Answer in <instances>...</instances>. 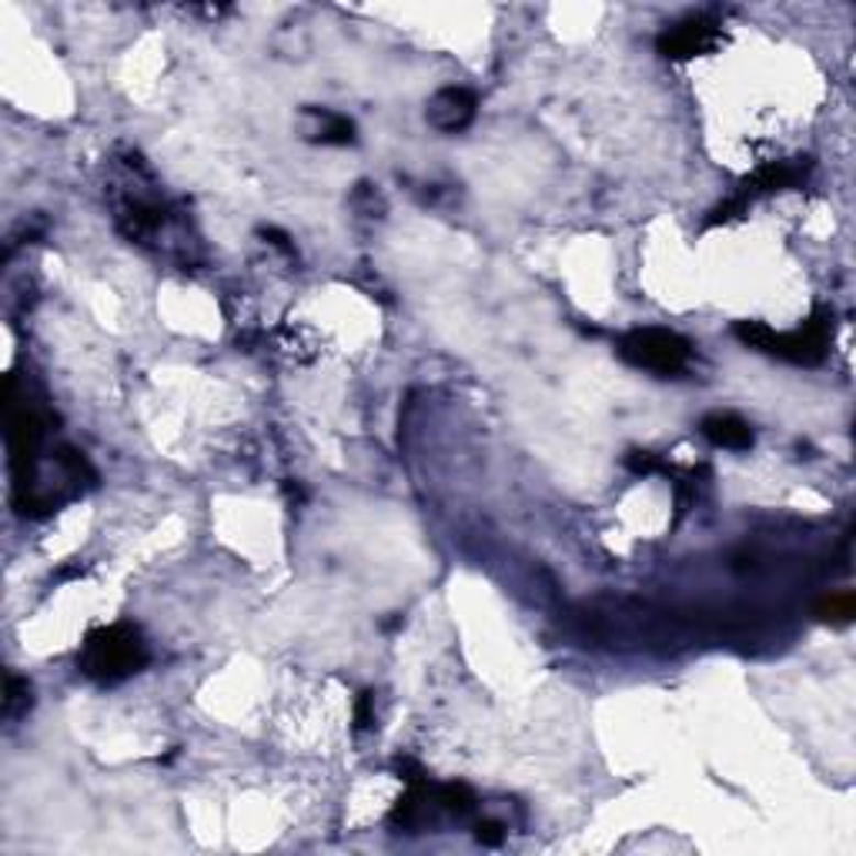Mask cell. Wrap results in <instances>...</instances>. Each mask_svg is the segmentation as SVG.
<instances>
[{
    "label": "cell",
    "instance_id": "cell-3",
    "mask_svg": "<svg viewBox=\"0 0 856 856\" xmlns=\"http://www.w3.org/2000/svg\"><path fill=\"white\" fill-rule=\"evenodd\" d=\"M619 359L633 369L652 372L659 378L679 375L690 362V341L669 328H636L619 338Z\"/></svg>",
    "mask_w": 856,
    "mask_h": 856
},
{
    "label": "cell",
    "instance_id": "cell-7",
    "mask_svg": "<svg viewBox=\"0 0 856 856\" xmlns=\"http://www.w3.org/2000/svg\"><path fill=\"white\" fill-rule=\"evenodd\" d=\"M305 134L315 144H334V147L355 144V124L349 118L334 114V111H325V108L305 111Z\"/></svg>",
    "mask_w": 856,
    "mask_h": 856
},
{
    "label": "cell",
    "instance_id": "cell-1",
    "mask_svg": "<svg viewBox=\"0 0 856 856\" xmlns=\"http://www.w3.org/2000/svg\"><path fill=\"white\" fill-rule=\"evenodd\" d=\"M733 334L753 352L773 355V359H783V362H793V365H820L830 352V341H833V311L820 308L797 331H773L762 321H736Z\"/></svg>",
    "mask_w": 856,
    "mask_h": 856
},
{
    "label": "cell",
    "instance_id": "cell-15",
    "mask_svg": "<svg viewBox=\"0 0 856 856\" xmlns=\"http://www.w3.org/2000/svg\"><path fill=\"white\" fill-rule=\"evenodd\" d=\"M372 703H375V696H372V693H362V700H359V710H355V726H359V729H369V726L375 723Z\"/></svg>",
    "mask_w": 856,
    "mask_h": 856
},
{
    "label": "cell",
    "instance_id": "cell-4",
    "mask_svg": "<svg viewBox=\"0 0 856 856\" xmlns=\"http://www.w3.org/2000/svg\"><path fill=\"white\" fill-rule=\"evenodd\" d=\"M720 41H723V31L710 18H690V21H679L669 31H662L656 41V51L666 61H693V57L710 54Z\"/></svg>",
    "mask_w": 856,
    "mask_h": 856
},
{
    "label": "cell",
    "instance_id": "cell-8",
    "mask_svg": "<svg viewBox=\"0 0 856 856\" xmlns=\"http://www.w3.org/2000/svg\"><path fill=\"white\" fill-rule=\"evenodd\" d=\"M703 436L716 446V449H729V452H746L753 449V428L729 411L710 415L703 418Z\"/></svg>",
    "mask_w": 856,
    "mask_h": 856
},
{
    "label": "cell",
    "instance_id": "cell-11",
    "mask_svg": "<svg viewBox=\"0 0 856 856\" xmlns=\"http://www.w3.org/2000/svg\"><path fill=\"white\" fill-rule=\"evenodd\" d=\"M31 710V687L28 679L8 672V690H4V716L14 720V716H24Z\"/></svg>",
    "mask_w": 856,
    "mask_h": 856
},
{
    "label": "cell",
    "instance_id": "cell-6",
    "mask_svg": "<svg viewBox=\"0 0 856 856\" xmlns=\"http://www.w3.org/2000/svg\"><path fill=\"white\" fill-rule=\"evenodd\" d=\"M475 108H479V101L469 88H442L432 101H428L425 118L442 134H459L475 121Z\"/></svg>",
    "mask_w": 856,
    "mask_h": 856
},
{
    "label": "cell",
    "instance_id": "cell-12",
    "mask_svg": "<svg viewBox=\"0 0 856 856\" xmlns=\"http://www.w3.org/2000/svg\"><path fill=\"white\" fill-rule=\"evenodd\" d=\"M749 211V201L746 198H729V201H723V205H716L713 211H710V218H706V228H716V224H729V221H736V218H743Z\"/></svg>",
    "mask_w": 856,
    "mask_h": 856
},
{
    "label": "cell",
    "instance_id": "cell-2",
    "mask_svg": "<svg viewBox=\"0 0 856 856\" xmlns=\"http://www.w3.org/2000/svg\"><path fill=\"white\" fill-rule=\"evenodd\" d=\"M77 666L84 676H91L98 682H121L147 666V649L141 643V633L114 623L105 629H95L84 639L77 652Z\"/></svg>",
    "mask_w": 856,
    "mask_h": 856
},
{
    "label": "cell",
    "instance_id": "cell-9",
    "mask_svg": "<svg viewBox=\"0 0 856 856\" xmlns=\"http://www.w3.org/2000/svg\"><path fill=\"white\" fill-rule=\"evenodd\" d=\"M436 800H439V806H442L446 813H452V816H469V813L475 810V793H472L465 783H446V787H439V790H436Z\"/></svg>",
    "mask_w": 856,
    "mask_h": 856
},
{
    "label": "cell",
    "instance_id": "cell-13",
    "mask_svg": "<svg viewBox=\"0 0 856 856\" xmlns=\"http://www.w3.org/2000/svg\"><path fill=\"white\" fill-rule=\"evenodd\" d=\"M475 839H479L482 846H502L505 830H502V823H495V820H479V823H475Z\"/></svg>",
    "mask_w": 856,
    "mask_h": 856
},
{
    "label": "cell",
    "instance_id": "cell-5",
    "mask_svg": "<svg viewBox=\"0 0 856 856\" xmlns=\"http://www.w3.org/2000/svg\"><path fill=\"white\" fill-rule=\"evenodd\" d=\"M813 161L810 157H793V161H780V164H762L756 175H749L739 185V198L753 201L759 195H777V191H790L800 188L810 175Z\"/></svg>",
    "mask_w": 856,
    "mask_h": 856
},
{
    "label": "cell",
    "instance_id": "cell-14",
    "mask_svg": "<svg viewBox=\"0 0 856 856\" xmlns=\"http://www.w3.org/2000/svg\"><path fill=\"white\" fill-rule=\"evenodd\" d=\"M626 465H629L636 475H649V472H659V469H662V462H659L652 452H629Z\"/></svg>",
    "mask_w": 856,
    "mask_h": 856
},
{
    "label": "cell",
    "instance_id": "cell-10",
    "mask_svg": "<svg viewBox=\"0 0 856 856\" xmlns=\"http://www.w3.org/2000/svg\"><path fill=\"white\" fill-rule=\"evenodd\" d=\"M853 613H856V603H853L849 592H833V595H826L823 603L816 606V616H820L823 623H836V626L849 623Z\"/></svg>",
    "mask_w": 856,
    "mask_h": 856
}]
</instances>
